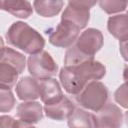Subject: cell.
<instances>
[{"label":"cell","mask_w":128,"mask_h":128,"mask_svg":"<svg viewBox=\"0 0 128 128\" xmlns=\"http://www.w3.org/2000/svg\"><path fill=\"white\" fill-rule=\"evenodd\" d=\"M123 78H124L125 82H128V65H125V67L123 69Z\"/></svg>","instance_id":"26"},{"label":"cell","mask_w":128,"mask_h":128,"mask_svg":"<svg viewBox=\"0 0 128 128\" xmlns=\"http://www.w3.org/2000/svg\"><path fill=\"white\" fill-rule=\"evenodd\" d=\"M119 50H120L122 58L128 62V40L119 42Z\"/></svg>","instance_id":"24"},{"label":"cell","mask_w":128,"mask_h":128,"mask_svg":"<svg viewBox=\"0 0 128 128\" xmlns=\"http://www.w3.org/2000/svg\"><path fill=\"white\" fill-rule=\"evenodd\" d=\"M0 8L21 19H27L33 12L31 3L21 0H1Z\"/></svg>","instance_id":"14"},{"label":"cell","mask_w":128,"mask_h":128,"mask_svg":"<svg viewBox=\"0 0 128 128\" xmlns=\"http://www.w3.org/2000/svg\"><path fill=\"white\" fill-rule=\"evenodd\" d=\"M1 128H18L19 120H15L9 115H1L0 117Z\"/></svg>","instance_id":"23"},{"label":"cell","mask_w":128,"mask_h":128,"mask_svg":"<svg viewBox=\"0 0 128 128\" xmlns=\"http://www.w3.org/2000/svg\"><path fill=\"white\" fill-rule=\"evenodd\" d=\"M89 60H94V58H91V57L85 55L84 53L79 51L75 45H72L70 48H68V50L65 53L64 66H67V67L76 66V65H79V64L84 63Z\"/></svg>","instance_id":"19"},{"label":"cell","mask_w":128,"mask_h":128,"mask_svg":"<svg viewBox=\"0 0 128 128\" xmlns=\"http://www.w3.org/2000/svg\"><path fill=\"white\" fill-rule=\"evenodd\" d=\"M18 128H36V127H34L32 124H28V123H25V122L19 120V127Z\"/></svg>","instance_id":"25"},{"label":"cell","mask_w":128,"mask_h":128,"mask_svg":"<svg viewBox=\"0 0 128 128\" xmlns=\"http://www.w3.org/2000/svg\"><path fill=\"white\" fill-rule=\"evenodd\" d=\"M107 29L112 36L119 40V42L128 40V15L118 14L109 17Z\"/></svg>","instance_id":"13"},{"label":"cell","mask_w":128,"mask_h":128,"mask_svg":"<svg viewBox=\"0 0 128 128\" xmlns=\"http://www.w3.org/2000/svg\"><path fill=\"white\" fill-rule=\"evenodd\" d=\"M80 28L73 23L62 20L49 33V42L56 47L70 48L80 35Z\"/></svg>","instance_id":"6"},{"label":"cell","mask_w":128,"mask_h":128,"mask_svg":"<svg viewBox=\"0 0 128 128\" xmlns=\"http://www.w3.org/2000/svg\"><path fill=\"white\" fill-rule=\"evenodd\" d=\"M18 71L7 63L0 62V87L11 89L18 79Z\"/></svg>","instance_id":"18"},{"label":"cell","mask_w":128,"mask_h":128,"mask_svg":"<svg viewBox=\"0 0 128 128\" xmlns=\"http://www.w3.org/2000/svg\"><path fill=\"white\" fill-rule=\"evenodd\" d=\"M15 105V97L9 88L0 87V111L2 113L9 112Z\"/></svg>","instance_id":"21"},{"label":"cell","mask_w":128,"mask_h":128,"mask_svg":"<svg viewBox=\"0 0 128 128\" xmlns=\"http://www.w3.org/2000/svg\"><path fill=\"white\" fill-rule=\"evenodd\" d=\"M76 107L74 106L73 102L64 96L61 101L52 104V105H44V112L46 116L50 119L57 120V121H63L65 119H68V117L72 114Z\"/></svg>","instance_id":"12"},{"label":"cell","mask_w":128,"mask_h":128,"mask_svg":"<svg viewBox=\"0 0 128 128\" xmlns=\"http://www.w3.org/2000/svg\"><path fill=\"white\" fill-rule=\"evenodd\" d=\"M104 38L102 32L95 28H88L79 35L74 45L85 55L94 58L95 54L102 48Z\"/></svg>","instance_id":"7"},{"label":"cell","mask_w":128,"mask_h":128,"mask_svg":"<svg viewBox=\"0 0 128 128\" xmlns=\"http://www.w3.org/2000/svg\"><path fill=\"white\" fill-rule=\"evenodd\" d=\"M17 117L28 124H36L43 118V107L36 101H25L17 106Z\"/></svg>","instance_id":"11"},{"label":"cell","mask_w":128,"mask_h":128,"mask_svg":"<svg viewBox=\"0 0 128 128\" xmlns=\"http://www.w3.org/2000/svg\"><path fill=\"white\" fill-rule=\"evenodd\" d=\"M127 15H128V12H127Z\"/></svg>","instance_id":"28"},{"label":"cell","mask_w":128,"mask_h":128,"mask_svg":"<svg viewBox=\"0 0 128 128\" xmlns=\"http://www.w3.org/2000/svg\"><path fill=\"white\" fill-rule=\"evenodd\" d=\"M0 62L7 63L11 66H13L19 74H21L26 66V58L23 54L20 52L9 48V47H4L2 45L1 48V56H0Z\"/></svg>","instance_id":"16"},{"label":"cell","mask_w":128,"mask_h":128,"mask_svg":"<svg viewBox=\"0 0 128 128\" xmlns=\"http://www.w3.org/2000/svg\"><path fill=\"white\" fill-rule=\"evenodd\" d=\"M96 4V1L81 0V1H69L64 9L61 19L67 20L80 29L87 26L90 19V9Z\"/></svg>","instance_id":"5"},{"label":"cell","mask_w":128,"mask_h":128,"mask_svg":"<svg viewBox=\"0 0 128 128\" xmlns=\"http://www.w3.org/2000/svg\"><path fill=\"white\" fill-rule=\"evenodd\" d=\"M16 94L22 101H34L40 97L39 80L34 77L24 76L16 85Z\"/></svg>","instance_id":"10"},{"label":"cell","mask_w":128,"mask_h":128,"mask_svg":"<svg viewBox=\"0 0 128 128\" xmlns=\"http://www.w3.org/2000/svg\"><path fill=\"white\" fill-rule=\"evenodd\" d=\"M99 6L107 14H115V13L124 11L128 6V1L102 0V1H99Z\"/></svg>","instance_id":"20"},{"label":"cell","mask_w":128,"mask_h":128,"mask_svg":"<svg viewBox=\"0 0 128 128\" xmlns=\"http://www.w3.org/2000/svg\"><path fill=\"white\" fill-rule=\"evenodd\" d=\"M122 122V111L113 103H107L95 115L96 128H121Z\"/></svg>","instance_id":"8"},{"label":"cell","mask_w":128,"mask_h":128,"mask_svg":"<svg viewBox=\"0 0 128 128\" xmlns=\"http://www.w3.org/2000/svg\"><path fill=\"white\" fill-rule=\"evenodd\" d=\"M64 2L60 0H37L33 2V7L37 14L42 17L56 16L63 8Z\"/></svg>","instance_id":"17"},{"label":"cell","mask_w":128,"mask_h":128,"mask_svg":"<svg viewBox=\"0 0 128 128\" xmlns=\"http://www.w3.org/2000/svg\"><path fill=\"white\" fill-rule=\"evenodd\" d=\"M69 128H96L95 115L82 109L75 108L67 119Z\"/></svg>","instance_id":"15"},{"label":"cell","mask_w":128,"mask_h":128,"mask_svg":"<svg viewBox=\"0 0 128 128\" xmlns=\"http://www.w3.org/2000/svg\"><path fill=\"white\" fill-rule=\"evenodd\" d=\"M108 96V89L102 82L91 81L79 94L74 96V99L75 102L84 109L98 112L107 104Z\"/></svg>","instance_id":"3"},{"label":"cell","mask_w":128,"mask_h":128,"mask_svg":"<svg viewBox=\"0 0 128 128\" xmlns=\"http://www.w3.org/2000/svg\"><path fill=\"white\" fill-rule=\"evenodd\" d=\"M124 120H125V123H126V125L128 126V110L125 112V114H124Z\"/></svg>","instance_id":"27"},{"label":"cell","mask_w":128,"mask_h":128,"mask_svg":"<svg viewBox=\"0 0 128 128\" xmlns=\"http://www.w3.org/2000/svg\"><path fill=\"white\" fill-rule=\"evenodd\" d=\"M6 40L10 45L30 55L43 51L45 46L43 36L37 30L22 21L11 24L6 32Z\"/></svg>","instance_id":"2"},{"label":"cell","mask_w":128,"mask_h":128,"mask_svg":"<svg viewBox=\"0 0 128 128\" xmlns=\"http://www.w3.org/2000/svg\"><path fill=\"white\" fill-rule=\"evenodd\" d=\"M106 74L105 66L96 60H89L76 66H63L59 79L64 90L73 96L79 94L91 81H98Z\"/></svg>","instance_id":"1"},{"label":"cell","mask_w":128,"mask_h":128,"mask_svg":"<svg viewBox=\"0 0 128 128\" xmlns=\"http://www.w3.org/2000/svg\"><path fill=\"white\" fill-rule=\"evenodd\" d=\"M28 71L32 77L40 80L52 78L58 71V65L47 51L30 55L27 59Z\"/></svg>","instance_id":"4"},{"label":"cell","mask_w":128,"mask_h":128,"mask_svg":"<svg viewBox=\"0 0 128 128\" xmlns=\"http://www.w3.org/2000/svg\"><path fill=\"white\" fill-rule=\"evenodd\" d=\"M40 98L45 105H52L62 100L64 97L59 82L54 78L40 79Z\"/></svg>","instance_id":"9"},{"label":"cell","mask_w":128,"mask_h":128,"mask_svg":"<svg viewBox=\"0 0 128 128\" xmlns=\"http://www.w3.org/2000/svg\"><path fill=\"white\" fill-rule=\"evenodd\" d=\"M115 101L123 108L128 109V82L121 84L114 93Z\"/></svg>","instance_id":"22"}]
</instances>
